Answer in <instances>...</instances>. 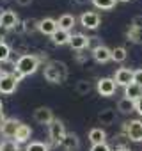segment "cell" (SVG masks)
Instances as JSON below:
<instances>
[{"label":"cell","instance_id":"21","mask_svg":"<svg viewBox=\"0 0 142 151\" xmlns=\"http://www.w3.org/2000/svg\"><path fill=\"white\" fill-rule=\"evenodd\" d=\"M117 110H119L121 114H130V112L135 110V101L130 100V98H121V100L117 101Z\"/></svg>","mask_w":142,"mask_h":151},{"label":"cell","instance_id":"5","mask_svg":"<svg viewBox=\"0 0 142 151\" xmlns=\"http://www.w3.org/2000/svg\"><path fill=\"white\" fill-rule=\"evenodd\" d=\"M18 80L13 73H2L0 75V94H13L16 91Z\"/></svg>","mask_w":142,"mask_h":151},{"label":"cell","instance_id":"16","mask_svg":"<svg viewBox=\"0 0 142 151\" xmlns=\"http://www.w3.org/2000/svg\"><path fill=\"white\" fill-rule=\"evenodd\" d=\"M32 137V128L29 126V124H20V128L16 130V135H14V139L13 140H16L18 144H25V142H29V139Z\"/></svg>","mask_w":142,"mask_h":151},{"label":"cell","instance_id":"29","mask_svg":"<svg viewBox=\"0 0 142 151\" xmlns=\"http://www.w3.org/2000/svg\"><path fill=\"white\" fill-rule=\"evenodd\" d=\"M11 57V46L4 41H0V62H7Z\"/></svg>","mask_w":142,"mask_h":151},{"label":"cell","instance_id":"41","mask_svg":"<svg viewBox=\"0 0 142 151\" xmlns=\"http://www.w3.org/2000/svg\"><path fill=\"white\" fill-rule=\"evenodd\" d=\"M0 75H2V73H0Z\"/></svg>","mask_w":142,"mask_h":151},{"label":"cell","instance_id":"18","mask_svg":"<svg viewBox=\"0 0 142 151\" xmlns=\"http://www.w3.org/2000/svg\"><path fill=\"white\" fill-rule=\"evenodd\" d=\"M124 98H130L133 101H137L138 98H142V86H138L135 82H131L130 86H126L124 87Z\"/></svg>","mask_w":142,"mask_h":151},{"label":"cell","instance_id":"36","mask_svg":"<svg viewBox=\"0 0 142 151\" xmlns=\"http://www.w3.org/2000/svg\"><path fill=\"white\" fill-rule=\"evenodd\" d=\"M75 2H77L78 6H84V4H89V2H91V0H75Z\"/></svg>","mask_w":142,"mask_h":151},{"label":"cell","instance_id":"26","mask_svg":"<svg viewBox=\"0 0 142 151\" xmlns=\"http://www.w3.org/2000/svg\"><path fill=\"white\" fill-rule=\"evenodd\" d=\"M126 57H128V52H126L124 46H115V48H112V60H114V62H124Z\"/></svg>","mask_w":142,"mask_h":151},{"label":"cell","instance_id":"23","mask_svg":"<svg viewBox=\"0 0 142 151\" xmlns=\"http://www.w3.org/2000/svg\"><path fill=\"white\" fill-rule=\"evenodd\" d=\"M22 27H23V32H25V34H32V32L39 30V20L27 18V20L22 22Z\"/></svg>","mask_w":142,"mask_h":151},{"label":"cell","instance_id":"30","mask_svg":"<svg viewBox=\"0 0 142 151\" xmlns=\"http://www.w3.org/2000/svg\"><path fill=\"white\" fill-rule=\"evenodd\" d=\"M25 151H48V146H46L44 142L34 140V142H29V144H27V149H25Z\"/></svg>","mask_w":142,"mask_h":151},{"label":"cell","instance_id":"19","mask_svg":"<svg viewBox=\"0 0 142 151\" xmlns=\"http://www.w3.org/2000/svg\"><path fill=\"white\" fill-rule=\"evenodd\" d=\"M75 23H77V18L73 16V14H62L59 20H57V25H59V29H62V30H71L75 27Z\"/></svg>","mask_w":142,"mask_h":151},{"label":"cell","instance_id":"42","mask_svg":"<svg viewBox=\"0 0 142 151\" xmlns=\"http://www.w3.org/2000/svg\"><path fill=\"white\" fill-rule=\"evenodd\" d=\"M0 29H2V27H0Z\"/></svg>","mask_w":142,"mask_h":151},{"label":"cell","instance_id":"20","mask_svg":"<svg viewBox=\"0 0 142 151\" xmlns=\"http://www.w3.org/2000/svg\"><path fill=\"white\" fill-rule=\"evenodd\" d=\"M89 140H91L93 146H94V144H105V140H107L105 130H101V128H93V130L89 132Z\"/></svg>","mask_w":142,"mask_h":151},{"label":"cell","instance_id":"37","mask_svg":"<svg viewBox=\"0 0 142 151\" xmlns=\"http://www.w3.org/2000/svg\"><path fill=\"white\" fill-rule=\"evenodd\" d=\"M115 151H131V149L126 147V146H123V147H115Z\"/></svg>","mask_w":142,"mask_h":151},{"label":"cell","instance_id":"3","mask_svg":"<svg viewBox=\"0 0 142 151\" xmlns=\"http://www.w3.org/2000/svg\"><path fill=\"white\" fill-rule=\"evenodd\" d=\"M123 133L131 142H142V121L140 119H133V121L124 123L123 124Z\"/></svg>","mask_w":142,"mask_h":151},{"label":"cell","instance_id":"17","mask_svg":"<svg viewBox=\"0 0 142 151\" xmlns=\"http://www.w3.org/2000/svg\"><path fill=\"white\" fill-rule=\"evenodd\" d=\"M69 41H71V34H69L67 30H62V29H59V30L52 36V43H53L55 46L69 45Z\"/></svg>","mask_w":142,"mask_h":151},{"label":"cell","instance_id":"33","mask_svg":"<svg viewBox=\"0 0 142 151\" xmlns=\"http://www.w3.org/2000/svg\"><path fill=\"white\" fill-rule=\"evenodd\" d=\"M131 27L142 29V14H137V16H133V20H131Z\"/></svg>","mask_w":142,"mask_h":151},{"label":"cell","instance_id":"39","mask_svg":"<svg viewBox=\"0 0 142 151\" xmlns=\"http://www.w3.org/2000/svg\"><path fill=\"white\" fill-rule=\"evenodd\" d=\"M119 2H130V0H119Z\"/></svg>","mask_w":142,"mask_h":151},{"label":"cell","instance_id":"34","mask_svg":"<svg viewBox=\"0 0 142 151\" xmlns=\"http://www.w3.org/2000/svg\"><path fill=\"white\" fill-rule=\"evenodd\" d=\"M135 110L138 112V116H142V98H138L135 101Z\"/></svg>","mask_w":142,"mask_h":151},{"label":"cell","instance_id":"10","mask_svg":"<svg viewBox=\"0 0 142 151\" xmlns=\"http://www.w3.org/2000/svg\"><path fill=\"white\" fill-rule=\"evenodd\" d=\"M20 121H16V119H13V117H7L4 123H2V126H0V133H2L6 139H14V135H16V130L20 128Z\"/></svg>","mask_w":142,"mask_h":151},{"label":"cell","instance_id":"14","mask_svg":"<svg viewBox=\"0 0 142 151\" xmlns=\"http://www.w3.org/2000/svg\"><path fill=\"white\" fill-rule=\"evenodd\" d=\"M89 43H91V39L85 34H73V36H71V41H69V46L73 50H77V52H80V50L87 48Z\"/></svg>","mask_w":142,"mask_h":151},{"label":"cell","instance_id":"32","mask_svg":"<svg viewBox=\"0 0 142 151\" xmlns=\"http://www.w3.org/2000/svg\"><path fill=\"white\" fill-rule=\"evenodd\" d=\"M133 82L138 84V86H142V68L133 71Z\"/></svg>","mask_w":142,"mask_h":151},{"label":"cell","instance_id":"1","mask_svg":"<svg viewBox=\"0 0 142 151\" xmlns=\"http://www.w3.org/2000/svg\"><path fill=\"white\" fill-rule=\"evenodd\" d=\"M43 77L46 82L50 84H62L67 78V66L62 60H50L44 66V73Z\"/></svg>","mask_w":142,"mask_h":151},{"label":"cell","instance_id":"12","mask_svg":"<svg viewBox=\"0 0 142 151\" xmlns=\"http://www.w3.org/2000/svg\"><path fill=\"white\" fill-rule=\"evenodd\" d=\"M53 119H55V117H53V114H52V110H50L48 107H37V109L34 110V121L39 123V124L50 126V123H52Z\"/></svg>","mask_w":142,"mask_h":151},{"label":"cell","instance_id":"4","mask_svg":"<svg viewBox=\"0 0 142 151\" xmlns=\"http://www.w3.org/2000/svg\"><path fill=\"white\" fill-rule=\"evenodd\" d=\"M48 133H50V140L53 142V144H60L62 140H64V137H66V128H64V123L60 121V119H53L52 123H50V126H48Z\"/></svg>","mask_w":142,"mask_h":151},{"label":"cell","instance_id":"35","mask_svg":"<svg viewBox=\"0 0 142 151\" xmlns=\"http://www.w3.org/2000/svg\"><path fill=\"white\" fill-rule=\"evenodd\" d=\"M16 4H18V6H22V7H27V6H30V4H32V0H16Z\"/></svg>","mask_w":142,"mask_h":151},{"label":"cell","instance_id":"22","mask_svg":"<svg viewBox=\"0 0 142 151\" xmlns=\"http://www.w3.org/2000/svg\"><path fill=\"white\" fill-rule=\"evenodd\" d=\"M126 37L128 41L135 43V45H142V29H137V27H130L126 30Z\"/></svg>","mask_w":142,"mask_h":151},{"label":"cell","instance_id":"25","mask_svg":"<svg viewBox=\"0 0 142 151\" xmlns=\"http://www.w3.org/2000/svg\"><path fill=\"white\" fill-rule=\"evenodd\" d=\"M91 2L94 4L96 9H101V11H110L115 7L117 0H91Z\"/></svg>","mask_w":142,"mask_h":151},{"label":"cell","instance_id":"6","mask_svg":"<svg viewBox=\"0 0 142 151\" xmlns=\"http://www.w3.org/2000/svg\"><path fill=\"white\" fill-rule=\"evenodd\" d=\"M20 25V20H18V14L11 9L7 11H2L0 13V27L6 29V30H11V29H16Z\"/></svg>","mask_w":142,"mask_h":151},{"label":"cell","instance_id":"13","mask_svg":"<svg viewBox=\"0 0 142 151\" xmlns=\"http://www.w3.org/2000/svg\"><path fill=\"white\" fill-rule=\"evenodd\" d=\"M57 30H59L57 20H53V18H43V20H39V32H41V34L52 37Z\"/></svg>","mask_w":142,"mask_h":151},{"label":"cell","instance_id":"28","mask_svg":"<svg viewBox=\"0 0 142 151\" xmlns=\"http://www.w3.org/2000/svg\"><path fill=\"white\" fill-rule=\"evenodd\" d=\"M75 89H77V93H78L80 96H85V94H89V93H91L93 86H91V82H87V80H78Z\"/></svg>","mask_w":142,"mask_h":151},{"label":"cell","instance_id":"15","mask_svg":"<svg viewBox=\"0 0 142 151\" xmlns=\"http://www.w3.org/2000/svg\"><path fill=\"white\" fill-rule=\"evenodd\" d=\"M60 146H62V147H66L67 151H75V149H78V147H80V139H78V135H77V133L67 132V133H66V137H64V140L60 142Z\"/></svg>","mask_w":142,"mask_h":151},{"label":"cell","instance_id":"2","mask_svg":"<svg viewBox=\"0 0 142 151\" xmlns=\"http://www.w3.org/2000/svg\"><path fill=\"white\" fill-rule=\"evenodd\" d=\"M41 60L37 55H32V53H25L22 55L16 62H14V71H18L22 77H29V75H34L39 68Z\"/></svg>","mask_w":142,"mask_h":151},{"label":"cell","instance_id":"11","mask_svg":"<svg viewBox=\"0 0 142 151\" xmlns=\"http://www.w3.org/2000/svg\"><path fill=\"white\" fill-rule=\"evenodd\" d=\"M114 80H115L117 86H123V87L130 86V84L133 82V69L119 68V69L115 71V75H114Z\"/></svg>","mask_w":142,"mask_h":151},{"label":"cell","instance_id":"24","mask_svg":"<svg viewBox=\"0 0 142 151\" xmlns=\"http://www.w3.org/2000/svg\"><path fill=\"white\" fill-rule=\"evenodd\" d=\"M115 121V110L112 109H105L100 112V123L101 124H112Z\"/></svg>","mask_w":142,"mask_h":151},{"label":"cell","instance_id":"27","mask_svg":"<svg viewBox=\"0 0 142 151\" xmlns=\"http://www.w3.org/2000/svg\"><path fill=\"white\" fill-rule=\"evenodd\" d=\"M0 151H20V144L13 139H7V140H2L0 142Z\"/></svg>","mask_w":142,"mask_h":151},{"label":"cell","instance_id":"31","mask_svg":"<svg viewBox=\"0 0 142 151\" xmlns=\"http://www.w3.org/2000/svg\"><path fill=\"white\" fill-rule=\"evenodd\" d=\"M89 151H112V147L105 142V144H94V146H91Z\"/></svg>","mask_w":142,"mask_h":151},{"label":"cell","instance_id":"9","mask_svg":"<svg viewBox=\"0 0 142 151\" xmlns=\"http://www.w3.org/2000/svg\"><path fill=\"white\" fill-rule=\"evenodd\" d=\"M93 59L98 64H107L108 60H112V50L108 46H105V45H98L93 50Z\"/></svg>","mask_w":142,"mask_h":151},{"label":"cell","instance_id":"40","mask_svg":"<svg viewBox=\"0 0 142 151\" xmlns=\"http://www.w3.org/2000/svg\"><path fill=\"white\" fill-rule=\"evenodd\" d=\"M0 110H2V101H0Z\"/></svg>","mask_w":142,"mask_h":151},{"label":"cell","instance_id":"38","mask_svg":"<svg viewBox=\"0 0 142 151\" xmlns=\"http://www.w3.org/2000/svg\"><path fill=\"white\" fill-rule=\"evenodd\" d=\"M6 121V117H4V112L2 110H0V126H2V123Z\"/></svg>","mask_w":142,"mask_h":151},{"label":"cell","instance_id":"8","mask_svg":"<svg viewBox=\"0 0 142 151\" xmlns=\"http://www.w3.org/2000/svg\"><path fill=\"white\" fill-rule=\"evenodd\" d=\"M100 23H101V16H100L98 13H94V11H85V13L80 16V25H82L84 29L94 30V29L100 27Z\"/></svg>","mask_w":142,"mask_h":151},{"label":"cell","instance_id":"7","mask_svg":"<svg viewBox=\"0 0 142 151\" xmlns=\"http://www.w3.org/2000/svg\"><path fill=\"white\" fill-rule=\"evenodd\" d=\"M96 89H98V93H100L101 96L108 98V96H112V94L115 93V89H117V84H115V80H114V78L103 77V78H100V80H98V84H96Z\"/></svg>","mask_w":142,"mask_h":151}]
</instances>
